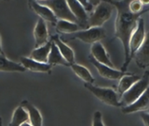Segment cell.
Masks as SVG:
<instances>
[{
    "label": "cell",
    "instance_id": "cell-24",
    "mask_svg": "<svg viewBox=\"0 0 149 126\" xmlns=\"http://www.w3.org/2000/svg\"><path fill=\"white\" fill-rule=\"evenodd\" d=\"M78 29V24L67 20H58L56 24V30L61 33H76L79 32Z\"/></svg>",
    "mask_w": 149,
    "mask_h": 126
},
{
    "label": "cell",
    "instance_id": "cell-29",
    "mask_svg": "<svg viewBox=\"0 0 149 126\" xmlns=\"http://www.w3.org/2000/svg\"><path fill=\"white\" fill-rule=\"evenodd\" d=\"M21 126H32V124H31L30 123H26L22 124Z\"/></svg>",
    "mask_w": 149,
    "mask_h": 126
},
{
    "label": "cell",
    "instance_id": "cell-14",
    "mask_svg": "<svg viewBox=\"0 0 149 126\" xmlns=\"http://www.w3.org/2000/svg\"><path fill=\"white\" fill-rule=\"evenodd\" d=\"M134 59L136 64L140 69H145L149 66V33L146 34L144 43L135 53Z\"/></svg>",
    "mask_w": 149,
    "mask_h": 126
},
{
    "label": "cell",
    "instance_id": "cell-2",
    "mask_svg": "<svg viewBox=\"0 0 149 126\" xmlns=\"http://www.w3.org/2000/svg\"><path fill=\"white\" fill-rule=\"evenodd\" d=\"M149 87V71L145 72L143 76L128 91H126L121 97V105L125 107L135 102L148 89Z\"/></svg>",
    "mask_w": 149,
    "mask_h": 126
},
{
    "label": "cell",
    "instance_id": "cell-20",
    "mask_svg": "<svg viewBox=\"0 0 149 126\" xmlns=\"http://www.w3.org/2000/svg\"><path fill=\"white\" fill-rule=\"evenodd\" d=\"M52 41H48L46 45L40 46L38 48H35L34 50H33V52L30 54V58L41 62V63H47L48 60V56L51 51V47H52Z\"/></svg>",
    "mask_w": 149,
    "mask_h": 126
},
{
    "label": "cell",
    "instance_id": "cell-25",
    "mask_svg": "<svg viewBox=\"0 0 149 126\" xmlns=\"http://www.w3.org/2000/svg\"><path fill=\"white\" fill-rule=\"evenodd\" d=\"M144 5L142 3V1H132L129 2V10L133 14H140L143 13V8H144Z\"/></svg>",
    "mask_w": 149,
    "mask_h": 126
},
{
    "label": "cell",
    "instance_id": "cell-13",
    "mask_svg": "<svg viewBox=\"0 0 149 126\" xmlns=\"http://www.w3.org/2000/svg\"><path fill=\"white\" fill-rule=\"evenodd\" d=\"M91 57L94 58L97 61H98L101 64H104L107 67L113 68V63L111 62L109 54L107 53L105 48L100 42H97L91 46Z\"/></svg>",
    "mask_w": 149,
    "mask_h": 126
},
{
    "label": "cell",
    "instance_id": "cell-23",
    "mask_svg": "<svg viewBox=\"0 0 149 126\" xmlns=\"http://www.w3.org/2000/svg\"><path fill=\"white\" fill-rule=\"evenodd\" d=\"M71 69L74 74H76L80 79H82L84 82H85L86 83L92 84L94 82V78H93L92 75L91 74L90 70L87 68H85L84 66L76 64V63H74V64L71 65Z\"/></svg>",
    "mask_w": 149,
    "mask_h": 126
},
{
    "label": "cell",
    "instance_id": "cell-10",
    "mask_svg": "<svg viewBox=\"0 0 149 126\" xmlns=\"http://www.w3.org/2000/svg\"><path fill=\"white\" fill-rule=\"evenodd\" d=\"M68 5L76 17L77 24L79 26H82L84 28L88 29V24H89V17L87 15V12L85 11L84 7L82 6L80 1H68Z\"/></svg>",
    "mask_w": 149,
    "mask_h": 126
},
{
    "label": "cell",
    "instance_id": "cell-28",
    "mask_svg": "<svg viewBox=\"0 0 149 126\" xmlns=\"http://www.w3.org/2000/svg\"><path fill=\"white\" fill-rule=\"evenodd\" d=\"M0 54H5L2 49V44H1V37H0Z\"/></svg>",
    "mask_w": 149,
    "mask_h": 126
},
{
    "label": "cell",
    "instance_id": "cell-8",
    "mask_svg": "<svg viewBox=\"0 0 149 126\" xmlns=\"http://www.w3.org/2000/svg\"><path fill=\"white\" fill-rule=\"evenodd\" d=\"M90 60L91 61V63L94 65V67L97 69L98 74L102 77H104L105 79H109V80H120L122 77L126 75L125 72L119 71V70H117V69H115L113 68H110V67H107V66H105L104 64H101V63L97 61L91 56L90 57Z\"/></svg>",
    "mask_w": 149,
    "mask_h": 126
},
{
    "label": "cell",
    "instance_id": "cell-6",
    "mask_svg": "<svg viewBox=\"0 0 149 126\" xmlns=\"http://www.w3.org/2000/svg\"><path fill=\"white\" fill-rule=\"evenodd\" d=\"M146 30H145V22L143 19H139L138 21V26L133 33L131 36L130 43H129V49H130V57L131 60L134 57L135 53L139 51L142 44L146 39Z\"/></svg>",
    "mask_w": 149,
    "mask_h": 126
},
{
    "label": "cell",
    "instance_id": "cell-18",
    "mask_svg": "<svg viewBox=\"0 0 149 126\" xmlns=\"http://www.w3.org/2000/svg\"><path fill=\"white\" fill-rule=\"evenodd\" d=\"M26 69L22 64L10 60L5 54H0V72H20L23 73Z\"/></svg>",
    "mask_w": 149,
    "mask_h": 126
},
{
    "label": "cell",
    "instance_id": "cell-22",
    "mask_svg": "<svg viewBox=\"0 0 149 126\" xmlns=\"http://www.w3.org/2000/svg\"><path fill=\"white\" fill-rule=\"evenodd\" d=\"M47 64H49L51 66H54V65H62V66H66V67L69 66V64L61 55L59 48L54 42L52 44L51 51H50V53L48 56Z\"/></svg>",
    "mask_w": 149,
    "mask_h": 126
},
{
    "label": "cell",
    "instance_id": "cell-15",
    "mask_svg": "<svg viewBox=\"0 0 149 126\" xmlns=\"http://www.w3.org/2000/svg\"><path fill=\"white\" fill-rule=\"evenodd\" d=\"M147 109H149V87L146 90V92L135 102H133L129 106L124 107L122 109V111L125 114H129V113L145 110Z\"/></svg>",
    "mask_w": 149,
    "mask_h": 126
},
{
    "label": "cell",
    "instance_id": "cell-4",
    "mask_svg": "<svg viewBox=\"0 0 149 126\" xmlns=\"http://www.w3.org/2000/svg\"><path fill=\"white\" fill-rule=\"evenodd\" d=\"M40 4L47 6L52 10L57 19L59 20H67L73 23H77V19L72 13L68 1H63V0H48V1H40Z\"/></svg>",
    "mask_w": 149,
    "mask_h": 126
},
{
    "label": "cell",
    "instance_id": "cell-19",
    "mask_svg": "<svg viewBox=\"0 0 149 126\" xmlns=\"http://www.w3.org/2000/svg\"><path fill=\"white\" fill-rule=\"evenodd\" d=\"M141 77L138 75H126L124 77H122L119 80L118 85V96L119 98L122 97V96L128 91L137 82L140 80Z\"/></svg>",
    "mask_w": 149,
    "mask_h": 126
},
{
    "label": "cell",
    "instance_id": "cell-26",
    "mask_svg": "<svg viewBox=\"0 0 149 126\" xmlns=\"http://www.w3.org/2000/svg\"><path fill=\"white\" fill-rule=\"evenodd\" d=\"M92 126H104L103 123L102 114L100 111H96L93 115V123Z\"/></svg>",
    "mask_w": 149,
    "mask_h": 126
},
{
    "label": "cell",
    "instance_id": "cell-21",
    "mask_svg": "<svg viewBox=\"0 0 149 126\" xmlns=\"http://www.w3.org/2000/svg\"><path fill=\"white\" fill-rule=\"evenodd\" d=\"M26 123H29L28 113L21 105H19L14 109L12 120L8 126H21Z\"/></svg>",
    "mask_w": 149,
    "mask_h": 126
},
{
    "label": "cell",
    "instance_id": "cell-1",
    "mask_svg": "<svg viewBox=\"0 0 149 126\" xmlns=\"http://www.w3.org/2000/svg\"><path fill=\"white\" fill-rule=\"evenodd\" d=\"M117 9V18L115 22V37L123 44L125 62L122 71L125 72L131 61L129 43L130 39L138 26L139 16L142 14H133L129 10V3L126 1H109Z\"/></svg>",
    "mask_w": 149,
    "mask_h": 126
},
{
    "label": "cell",
    "instance_id": "cell-11",
    "mask_svg": "<svg viewBox=\"0 0 149 126\" xmlns=\"http://www.w3.org/2000/svg\"><path fill=\"white\" fill-rule=\"evenodd\" d=\"M33 36L35 39V48L42 46L48 42V31L46 21L41 19H38L33 30Z\"/></svg>",
    "mask_w": 149,
    "mask_h": 126
},
{
    "label": "cell",
    "instance_id": "cell-30",
    "mask_svg": "<svg viewBox=\"0 0 149 126\" xmlns=\"http://www.w3.org/2000/svg\"><path fill=\"white\" fill-rule=\"evenodd\" d=\"M0 126H3V122H2V118L0 116Z\"/></svg>",
    "mask_w": 149,
    "mask_h": 126
},
{
    "label": "cell",
    "instance_id": "cell-7",
    "mask_svg": "<svg viewBox=\"0 0 149 126\" xmlns=\"http://www.w3.org/2000/svg\"><path fill=\"white\" fill-rule=\"evenodd\" d=\"M74 39H78L87 44H95L105 38V32L101 27H92L74 33Z\"/></svg>",
    "mask_w": 149,
    "mask_h": 126
},
{
    "label": "cell",
    "instance_id": "cell-5",
    "mask_svg": "<svg viewBox=\"0 0 149 126\" xmlns=\"http://www.w3.org/2000/svg\"><path fill=\"white\" fill-rule=\"evenodd\" d=\"M85 88L89 89L97 99H99L101 102L113 107H120L121 102L118 100V96L116 91H114L111 89L108 88H100L94 86L93 84L86 83Z\"/></svg>",
    "mask_w": 149,
    "mask_h": 126
},
{
    "label": "cell",
    "instance_id": "cell-9",
    "mask_svg": "<svg viewBox=\"0 0 149 126\" xmlns=\"http://www.w3.org/2000/svg\"><path fill=\"white\" fill-rule=\"evenodd\" d=\"M28 5L30 8L40 17V19H43L44 21H47L53 25H56L58 20L54 12L50 8L46 6H43L36 1H29Z\"/></svg>",
    "mask_w": 149,
    "mask_h": 126
},
{
    "label": "cell",
    "instance_id": "cell-16",
    "mask_svg": "<svg viewBox=\"0 0 149 126\" xmlns=\"http://www.w3.org/2000/svg\"><path fill=\"white\" fill-rule=\"evenodd\" d=\"M20 105L26 110L29 116V123L32 126H43V119L40 110L28 101H22Z\"/></svg>",
    "mask_w": 149,
    "mask_h": 126
},
{
    "label": "cell",
    "instance_id": "cell-12",
    "mask_svg": "<svg viewBox=\"0 0 149 126\" xmlns=\"http://www.w3.org/2000/svg\"><path fill=\"white\" fill-rule=\"evenodd\" d=\"M20 62L22 66L31 71L35 73H48L52 69V66L47 64V63H41L39 61H36L30 57H22L20 59Z\"/></svg>",
    "mask_w": 149,
    "mask_h": 126
},
{
    "label": "cell",
    "instance_id": "cell-3",
    "mask_svg": "<svg viewBox=\"0 0 149 126\" xmlns=\"http://www.w3.org/2000/svg\"><path fill=\"white\" fill-rule=\"evenodd\" d=\"M114 6L108 1H100L93 13L89 17L88 29L92 27H101L111 16Z\"/></svg>",
    "mask_w": 149,
    "mask_h": 126
},
{
    "label": "cell",
    "instance_id": "cell-17",
    "mask_svg": "<svg viewBox=\"0 0 149 126\" xmlns=\"http://www.w3.org/2000/svg\"><path fill=\"white\" fill-rule=\"evenodd\" d=\"M52 41L57 46L61 55L69 64V66L74 64V53L73 49L71 47H69L67 44H65L57 35L52 37Z\"/></svg>",
    "mask_w": 149,
    "mask_h": 126
},
{
    "label": "cell",
    "instance_id": "cell-27",
    "mask_svg": "<svg viewBox=\"0 0 149 126\" xmlns=\"http://www.w3.org/2000/svg\"><path fill=\"white\" fill-rule=\"evenodd\" d=\"M140 117L144 123L145 126H149V112H141L140 113Z\"/></svg>",
    "mask_w": 149,
    "mask_h": 126
}]
</instances>
